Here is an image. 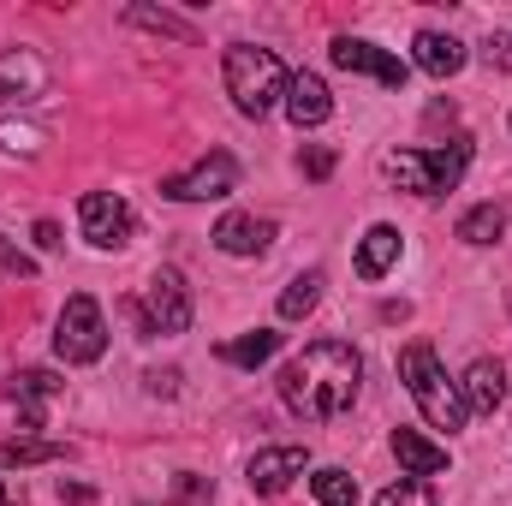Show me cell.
I'll return each mask as SVG.
<instances>
[{
  "label": "cell",
  "instance_id": "cell-1",
  "mask_svg": "<svg viewBox=\"0 0 512 506\" xmlns=\"http://www.w3.org/2000/svg\"><path fill=\"white\" fill-rule=\"evenodd\" d=\"M358 381H364V358L346 346V340H316L304 346L286 370H280V399L310 417V423H328L340 417L352 399H358Z\"/></svg>",
  "mask_w": 512,
  "mask_h": 506
},
{
  "label": "cell",
  "instance_id": "cell-2",
  "mask_svg": "<svg viewBox=\"0 0 512 506\" xmlns=\"http://www.w3.org/2000/svg\"><path fill=\"white\" fill-rule=\"evenodd\" d=\"M399 381L411 387V399H417V411L435 423V429H465V417H471V405H465V387L441 370V358L423 346V340H411L405 352H399Z\"/></svg>",
  "mask_w": 512,
  "mask_h": 506
},
{
  "label": "cell",
  "instance_id": "cell-3",
  "mask_svg": "<svg viewBox=\"0 0 512 506\" xmlns=\"http://www.w3.org/2000/svg\"><path fill=\"white\" fill-rule=\"evenodd\" d=\"M227 96L239 102V114H251L262 120L274 102H286V66L274 60V48H251V42H239V48H227Z\"/></svg>",
  "mask_w": 512,
  "mask_h": 506
},
{
  "label": "cell",
  "instance_id": "cell-4",
  "mask_svg": "<svg viewBox=\"0 0 512 506\" xmlns=\"http://www.w3.org/2000/svg\"><path fill=\"white\" fill-rule=\"evenodd\" d=\"M382 167H387V179H399L405 191L441 197V191H453V185L465 179V167H471V137H453V143H435V149H393Z\"/></svg>",
  "mask_w": 512,
  "mask_h": 506
},
{
  "label": "cell",
  "instance_id": "cell-5",
  "mask_svg": "<svg viewBox=\"0 0 512 506\" xmlns=\"http://www.w3.org/2000/svg\"><path fill=\"white\" fill-rule=\"evenodd\" d=\"M126 310H131V322H137L143 334H185V328H191V286H185L179 268H155L143 304L131 298Z\"/></svg>",
  "mask_w": 512,
  "mask_h": 506
},
{
  "label": "cell",
  "instance_id": "cell-6",
  "mask_svg": "<svg viewBox=\"0 0 512 506\" xmlns=\"http://www.w3.org/2000/svg\"><path fill=\"white\" fill-rule=\"evenodd\" d=\"M54 352L66 364H96L108 352V322H102V304L90 292H72L60 322H54Z\"/></svg>",
  "mask_w": 512,
  "mask_h": 506
},
{
  "label": "cell",
  "instance_id": "cell-7",
  "mask_svg": "<svg viewBox=\"0 0 512 506\" xmlns=\"http://www.w3.org/2000/svg\"><path fill=\"white\" fill-rule=\"evenodd\" d=\"M233 185H239V161H233L227 149H215V155H203L191 173L161 179V197H173V203H209V197H227Z\"/></svg>",
  "mask_w": 512,
  "mask_h": 506
},
{
  "label": "cell",
  "instance_id": "cell-8",
  "mask_svg": "<svg viewBox=\"0 0 512 506\" xmlns=\"http://www.w3.org/2000/svg\"><path fill=\"white\" fill-rule=\"evenodd\" d=\"M78 227H84V239H90L96 251H120V245H131L137 215H131L114 191H84V197H78Z\"/></svg>",
  "mask_w": 512,
  "mask_h": 506
},
{
  "label": "cell",
  "instance_id": "cell-9",
  "mask_svg": "<svg viewBox=\"0 0 512 506\" xmlns=\"http://www.w3.org/2000/svg\"><path fill=\"white\" fill-rule=\"evenodd\" d=\"M334 66L340 72H364V78H382L387 90H405V78H411V66L399 60V54H387L376 42H358V36H334Z\"/></svg>",
  "mask_w": 512,
  "mask_h": 506
},
{
  "label": "cell",
  "instance_id": "cell-10",
  "mask_svg": "<svg viewBox=\"0 0 512 506\" xmlns=\"http://www.w3.org/2000/svg\"><path fill=\"white\" fill-rule=\"evenodd\" d=\"M304 465H310L304 447H262L251 459V489L256 495H286L292 477H304Z\"/></svg>",
  "mask_w": 512,
  "mask_h": 506
},
{
  "label": "cell",
  "instance_id": "cell-11",
  "mask_svg": "<svg viewBox=\"0 0 512 506\" xmlns=\"http://www.w3.org/2000/svg\"><path fill=\"white\" fill-rule=\"evenodd\" d=\"M411 60H417L429 78H453V72H465V42L447 36V30H417Z\"/></svg>",
  "mask_w": 512,
  "mask_h": 506
},
{
  "label": "cell",
  "instance_id": "cell-12",
  "mask_svg": "<svg viewBox=\"0 0 512 506\" xmlns=\"http://www.w3.org/2000/svg\"><path fill=\"white\" fill-rule=\"evenodd\" d=\"M286 114H292V126H322L328 114H334V96H328V84L316 78V72H298L292 84H286Z\"/></svg>",
  "mask_w": 512,
  "mask_h": 506
},
{
  "label": "cell",
  "instance_id": "cell-13",
  "mask_svg": "<svg viewBox=\"0 0 512 506\" xmlns=\"http://www.w3.org/2000/svg\"><path fill=\"white\" fill-rule=\"evenodd\" d=\"M215 245L227 256H262L274 245V221H262V215H227L215 227Z\"/></svg>",
  "mask_w": 512,
  "mask_h": 506
},
{
  "label": "cell",
  "instance_id": "cell-14",
  "mask_svg": "<svg viewBox=\"0 0 512 506\" xmlns=\"http://www.w3.org/2000/svg\"><path fill=\"white\" fill-rule=\"evenodd\" d=\"M393 459L405 465V477H441L447 471V447H435L417 429H393Z\"/></svg>",
  "mask_w": 512,
  "mask_h": 506
},
{
  "label": "cell",
  "instance_id": "cell-15",
  "mask_svg": "<svg viewBox=\"0 0 512 506\" xmlns=\"http://www.w3.org/2000/svg\"><path fill=\"white\" fill-rule=\"evenodd\" d=\"M60 387H66V381L48 376V370H18V376H12V399L24 405V429H42V405L60 399Z\"/></svg>",
  "mask_w": 512,
  "mask_h": 506
},
{
  "label": "cell",
  "instance_id": "cell-16",
  "mask_svg": "<svg viewBox=\"0 0 512 506\" xmlns=\"http://www.w3.org/2000/svg\"><path fill=\"white\" fill-rule=\"evenodd\" d=\"M459 387H465V405H471V411H501V399H507V376H501L495 358H477Z\"/></svg>",
  "mask_w": 512,
  "mask_h": 506
},
{
  "label": "cell",
  "instance_id": "cell-17",
  "mask_svg": "<svg viewBox=\"0 0 512 506\" xmlns=\"http://www.w3.org/2000/svg\"><path fill=\"white\" fill-rule=\"evenodd\" d=\"M393 262H399V227H370L364 245H358V274L364 280H382Z\"/></svg>",
  "mask_w": 512,
  "mask_h": 506
},
{
  "label": "cell",
  "instance_id": "cell-18",
  "mask_svg": "<svg viewBox=\"0 0 512 506\" xmlns=\"http://www.w3.org/2000/svg\"><path fill=\"white\" fill-rule=\"evenodd\" d=\"M501 233H507V209L501 203H477V209L459 215V239L465 245H495Z\"/></svg>",
  "mask_w": 512,
  "mask_h": 506
},
{
  "label": "cell",
  "instance_id": "cell-19",
  "mask_svg": "<svg viewBox=\"0 0 512 506\" xmlns=\"http://www.w3.org/2000/svg\"><path fill=\"white\" fill-rule=\"evenodd\" d=\"M274 352H280V334H274V328H256V334H239V340H227V346H221V358H227V364H239V370L268 364Z\"/></svg>",
  "mask_w": 512,
  "mask_h": 506
},
{
  "label": "cell",
  "instance_id": "cell-20",
  "mask_svg": "<svg viewBox=\"0 0 512 506\" xmlns=\"http://www.w3.org/2000/svg\"><path fill=\"white\" fill-rule=\"evenodd\" d=\"M0 459H6V465H42V459H66V441H48V435H12V441H0Z\"/></svg>",
  "mask_w": 512,
  "mask_h": 506
},
{
  "label": "cell",
  "instance_id": "cell-21",
  "mask_svg": "<svg viewBox=\"0 0 512 506\" xmlns=\"http://www.w3.org/2000/svg\"><path fill=\"white\" fill-rule=\"evenodd\" d=\"M310 495L322 506H358V477L340 471V465H322V471L310 477Z\"/></svg>",
  "mask_w": 512,
  "mask_h": 506
},
{
  "label": "cell",
  "instance_id": "cell-22",
  "mask_svg": "<svg viewBox=\"0 0 512 506\" xmlns=\"http://www.w3.org/2000/svg\"><path fill=\"white\" fill-rule=\"evenodd\" d=\"M322 304V268H310V274H298L286 292H280V316L286 322H298V316H310Z\"/></svg>",
  "mask_w": 512,
  "mask_h": 506
},
{
  "label": "cell",
  "instance_id": "cell-23",
  "mask_svg": "<svg viewBox=\"0 0 512 506\" xmlns=\"http://www.w3.org/2000/svg\"><path fill=\"white\" fill-rule=\"evenodd\" d=\"M376 506H435V489H429L423 477H405V483L382 489V501H376Z\"/></svg>",
  "mask_w": 512,
  "mask_h": 506
},
{
  "label": "cell",
  "instance_id": "cell-24",
  "mask_svg": "<svg viewBox=\"0 0 512 506\" xmlns=\"http://www.w3.org/2000/svg\"><path fill=\"white\" fill-rule=\"evenodd\" d=\"M0 268H6V274H18V280H30V274H36V256H24L6 233H0Z\"/></svg>",
  "mask_w": 512,
  "mask_h": 506
},
{
  "label": "cell",
  "instance_id": "cell-25",
  "mask_svg": "<svg viewBox=\"0 0 512 506\" xmlns=\"http://www.w3.org/2000/svg\"><path fill=\"white\" fill-rule=\"evenodd\" d=\"M131 18H137V24H155V30H167V36H185V42H191V24H185V18H167V12H149V6H131Z\"/></svg>",
  "mask_w": 512,
  "mask_h": 506
},
{
  "label": "cell",
  "instance_id": "cell-26",
  "mask_svg": "<svg viewBox=\"0 0 512 506\" xmlns=\"http://www.w3.org/2000/svg\"><path fill=\"white\" fill-rule=\"evenodd\" d=\"M298 167H304V179H328V173H334V149H328V143H316V149H304V155H298Z\"/></svg>",
  "mask_w": 512,
  "mask_h": 506
},
{
  "label": "cell",
  "instance_id": "cell-27",
  "mask_svg": "<svg viewBox=\"0 0 512 506\" xmlns=\"http://www.w3.org/2000/svg\"><path fill=\"white\" fill-rule=\"evenodd\" d=\"M489 66H501V72H512V30H501V36H489Z\"/></svg>",
  "mask_w": 512,
  "mask_h": 506
},
{
  "label": "cell",
  "instance_id": "cell-28",
  "mask_svg": "<svg viewBox=\"0 0 512 506\" xmlns=\"http://www.w3.org/2000/svg\"><path fill=\"white\" fill-rule=\"evenodd\" d=\"M0 143L6 149H24V155H36L42 143H36V131H18V126H0Z\"/></svg>",
  "mask_w": 512,
  "mask_h": 506
},
{
  "label": "cell",
  "instance_id": "cell-29",
  "mask_svg": "<svg viewBox=\"0 0 512 506\" xmlns=\"http://www.w3.org/2000/svg\"><path fill=\"white\" fill-rule=\"evenodd\" d=\"M149 393H179V370H149Z\"/></svg>",
  "mask_w": 512,
  "mask_h": 506
},
{
  "label": "cell",
  "instance_id": "cell-30",
  "mask_svg": "<svg viewBox=\"0 0 512 506\" xmlns=\"http://www.w3.org/2000/svg\"><path fill=\"white\" fill-rule=\"evenodd\" d=\"M36 245H42V251H60V227H54V221H36Z\"/></svg>",
  "mask_w": 512,
  "mask_h": 506
},
{
  "label": "cell",
  "instance_id": "cell-31",
  "mask_svg": "<svg viewBox=\"0 0 512 506\" xmlns=\"http://www.w3.org/2000/svg\"><path fill=\"white\" fill-rule=\"evenodd\" d=\"M0 506H6V489H0Z\"/></svg>",
  "mask_w": 512,
  "mask_h": 506
}]
</instances>
